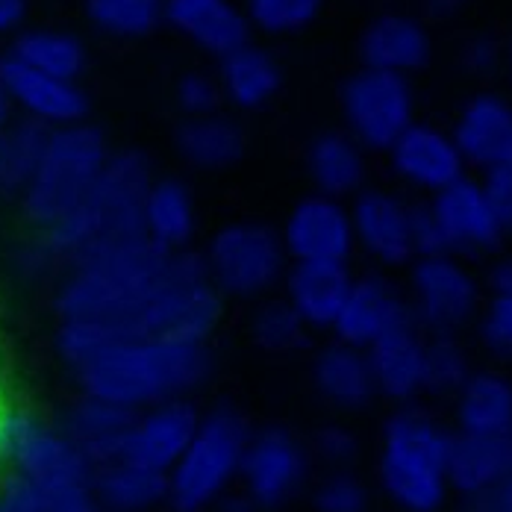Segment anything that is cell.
Returning a JSON list of instances; mask_svg holds the SVG:
<instances>
[{"label": "cell", "mask_w": 512, "mask_h": 512, "mask_svg": "<svg viewBox=\"0 0 512 512\" xmlns=\"http://www.w3.org/2000/svg\"><path fill=\"white\" fill-rule=\"evenodd\" d=\"M460 62L468 74L489 77L498 68H504V45L489 33H477L460 48Z\"/></svg>", "instance_id": "cell-44"}, {"label": "cell", "mask_w": 512, "mask_h": 512, "mask_svg": "<svg viewBox=\"0 0 512 512\" xmlns=\"http://www.w3.org/2000/svg\"><path fill=\"white\" fill-rule=\"evenodd\" d=\"M512 477V433L465 436L454 433L451 489L462 501L486 495Z\"/></svg>", "instance_id": "cell-27"}, {"label": "cell", "mask_w": 512, "mask_h": 512, "mask_svg": "<svg viewBox=\"0 0 512 512\" xmlns=\"http://www.w3.org/2000/svg\"><path fill=\"white\" fill-rule=\"evenodd\" d=\"M136 415H139L136 410H127L106 398L80 392V398H74L65 407L56 427L83 451V457L92 468H101V465L130 457L127 445H130V430L136 424Z\"/></svg>", "instance_id": "cell-17"}, {"label": "cell", "mask_w": 512, "mask_h": 512, "mask_svg": "<svg viewBox=\"0 0 512 512\" xmlns=\"http://www.w3.org/2000/svg\"><path fill=\"white\" fill-rule=\"evenodd\" d=\"M465 3H468V0H424V9H427L433 18H451V15L460 12Z\"/></svg>", "instance_id": "cell-51"}, {"label": "cell", "mask_w": 512, "mask_h": 512, "mask_svg": "<svg viewBox=\"0 0 512 512\" xmlns=\"http://www.w3.org/2000/svg\"><path fill=\"white\" fill-rule=\"evenodd\" d=\"M504 68H507V77H510L512 86V36L504 42Z\"/></svg>", "instance_id": "cell-53"}, {"label": "cell", "mask_w": 512, "mask_h": 512, "mask_svg": "<svg viewBox=\"0 0 512 512\" xmlns=\"http://www.w3.org/2000/svg\"><path fill=\"white\" fill-rule=\"evenodd\" d=\"M12 271H15V277H21L27 283H42L51 274L62 271V262H59V256L53 254L51 242L45 239V233L36 230V236H30L27 242H21L12 251Z\"/></svg>", "instance_id": "cell-42"}, {"label": "cell", "mask_w": 512, "mask_h": 512, "mask_svg": "<svg viewBox=\"0 0 512 512\" xmlns=\"http://www.w3.org/2000/svg\"><path fill=\"white\" fill-rule=\"evenodd\" d=\"M209 512H265L248 492H227L224 498H218Z\"/></svg>", "instance_id": "cell-49"}, {"label": "cell", "mask_w": 512, "mask_h": 512, "mask_svg": "<svg viewBox=\"0 0 512 512\" xmlns=\"http://www.w3.org/2000/svg\"><path fill=\"white\" fill-rule=\"evenodd\" d=\"M480 342L495 357L512 359V295H492L480 315Z\"/></svg>", "instance_id": "cell-43"}, {"label": "cell", "mask_w": 512, "mask_h": 512, "mask_svg": "<svg viewBox=\"0 0 512 512\" xmlns=\"http://www.w3.org/2000/svg\"><path fill=\"white\" fill-rule=\"evenodd\" d=\"M504 165H507V168L512 171V151H510V156H507V162H504Z\"/></svg>", "instance_id": "cell-54"}, {"label": "cell", "mask_w": 512, "mask_h": 512, "mask_svg": "<svg viewBox=\"0 0 512 512\" xmlns=\"http://www.w3.org/2000/svg\"><path fill=\"white\" fill-rule=\"evenodd\" d=\"M430 209L436 212V218L445 230L451 254H492L507 239V233L501 230L492 204L483 192V183L471 180L468 174L457 183H451L448 189L430 195Z\"/></svg>", "instance_id": "cell-15"}, {"label": "cell", "mask_w": 512, "mask_h": 512, "mask_svg": "<svg viewBox=\"0 0 512 512\" xmlns=\"http://www.w3.org/2000/svg\"><path fill=\"white\" fill-rule=\"evenodd\" d=\"M454 433L433 415L401 404L380 433L377 483L401 512H439L451 489Z\"/></svg>", "instance_id": "cell-3"}, {"label": "cell", "mask_w": 512, "mask_h": 512, "mask_svg": "<svg viewBox=\"0 0 512 512\" xmlns=\"http://www.w3.org/2000/svg\"><path fill=\"white\" fill-rule=\"evenodd\" d=\"M165 24L215 59L245 48L254 33L245 6L233 0H165Z\"/></svg>", "instance_id": "cell-18"}, {"label": "cell", "mask_w": 512, "mask_h": 512, "mask_svg": "<svg viewBox=\"0 0 512 512\" xmlns=\"http://www.w3.org/2000/svg\"><path fill=\"white\" fill-rule=\"evenodd\" d=\"M86 18L112 39H145L165 24V0H86Z\"/></svg>", "instance_id": "cell-35"}, {"label": "cell", "mask_w": 512, "mask_h": 512, "mask_svg": "<svg viewBox=\"0 0 512 512\" xmlns=\"http://www.w3.org/2000/svg\"><path fill=\"white\" fill-rule=\"evenodd\" d=\"M365 148L348 130H324L307 148V174L315 192L330 198H354L365 189L368 159Z\"/></svg>", "instance_id": "cell-26"}, {"label": "cell", "mask_w": 512, "mask_h": 512, "mask_svg": "<svg viewBox=\"0 0 512 512\" xmlns=\"http://www.w3.org/2000/svg\"><path fill=\"white\" fill-rule=\"evenodd\" d=\"M280 233L292 262H348L357 251L351 204L321 192L292 206Z\"/></svg>", "instance_id": "cell-11"}, {"label": "cell", "mask_w": 512, "mask_h": 512, "mask_svg": "<svg viewBox=\"0 0 512 512\" xmlns=\"http://www.w3.org/2000/svg\"><path fill=\"white\" fill-rule=\"evenodd\" d=\"M457 433L465 436H498L512 433V380L498 371H471L454 395Z\"/></svg>", "instance_id": "cell-30"}, {"label": "cell", "mask_w": 512, "mask_h": 512, "mask_svg": "<svg viewBox=\"0 0 512 512\" xmlns=\"http://www.w3.org/2000/svg\"><path fill=\"white\" fill-rule=\"evenodd\" d=\"M462 512H512V477L486 495L468 498Z\"/></svg>", "instance_id": "cell-47"}, {"label": "cell", "mask_w": 512, "mask_h": 512, "mask_svg": "<svg viewBox=\"0 0 512 512\" xmlns=\"http://www.w3.org/2000/svg\"><path fill=\"white\" fill-rule=\"evenodd\" d=\"M412 245H415V256L451 254L445 230L430 204H412Z\"/></svg>", "instance_id": "cell-45"}, {"label": "cell", "mask_w": 512, "mask_h": 512, "mask_svg": "<svg viewBox=\"0 0 512 512\" xmlns=\"http://www.w3.org/2000/svg\"><path fill=\"white\" fill-rule=\"evenodd\" d=\"M309 324L295 312V307L286 298H271L262 301L251 318V336L256 348L274 357H286L301 351L309 342Z\"/></svg>", "instance_id": "cell-36"}, {"label": "cell", "mask_w": 512, "mask_h": 512, "mask_svg": "<svg viewBox=\"0 0 512 512\" xmlns=\"http://www.w3.org/2000/svg\"><path fill=\"white\" fill-rule=\"evenodd\" d=\"M451 133L471 168L504 165L512 151V103L495 92H480L462 106Z\"/></svg>", "instance_id": "cell-23"}, {"label": "cell", "mask_w": 512, "mask_h": 512, "mask_svg": "<svg viewBox=\"0 0 512 512\" xmlns=\"http://www.w3.org/2000/svg\"><path fill=\"white\" fill-rule=\"evenodd\" d=\"M404 324H415L410 298L389 277L365 274L354 280L345 309L333 324V336L357 348H371L383 333Z\"/></svg>", "instance_id": "cell-16"}, {"label": "cell", "mask_w": 512, "mask_h": 512, "mask_svg": "<svg viewBox=\"0 0 512 512\" xmlns=\"http://www.w3.org/2000/svg\"><path fill=\"white\" fill-rule=\"evenodd\" d=\"M224 101L218 74L206 71H186L177 86H174V103L183 112V118H198V115H212Z\"/></svg>", "instance_id": "cell-40"}, {"label": "cell", "mask_w": 512, "mask_h": 512, "mask_svg": "<svg viewBox=\"0 0 512 512\" xmlns=\"http://www.w3.org/2000/svg\"><path fill=\"white\" fill-rule=\"evenodd\" d=\"M156 168L139 148L112 151L92 192L45 233L62 271L145 236V201Z\"/></svg>", "instance_id": "cell-1"}, {"label": "cell", "mask_w": 512, "mask_h": 512, "mask_svg": "<svg viewBox=\"0 0 512 512\" xmlns=\"http://www.w3.org/2000/svg\"><path fill=\"white\" fill-rule=\"evenodd\" d=\"M198 230V206L186 180L156 177L145 201V236L165 251H189Z\"/></svg>", "instance_id": "cell-31"}, {"label": "cell", "mask_w": 512, "mask_h": 512, "mask_svg": "<svg viewBox=\"0 0 512 512\" xmlns=\"http://www.w3.org/2000/svg\"><path fill=\"white\" fill-rule=\"evenodd\" d=\"M348 262H292L283 277V298L309 324V330H333L354 289Z\"/></svg>", "instance_id": "cell-20"}, {"label": "cell", "mask_w": 512, "mask_h": 512, "mask_svg": "<svg viewBox=\"0 0 512 512\" xmlns=\"http://www.w3.org/2000/svg\"><path fill=\"white\" fill-rule=\"evenodd\" d=\"M324 0H245V12L254 30L265 36H295L304 33L321 15Z\"/></svg>", "instance_id": "cell-38"}, {"label": "cell", "mask_w": 512, "mask_h": 512, "mask_svg": "<svg viewBox=\"0 0 512 512\" xmlns=\"http://www.w3.org/2000/svg\"><path fill=\"white\" fill-rule=\"evenodd\" d=\"M9 118H12V101H9L6 86H3V80H0V130L9 124Z\"/></svg>", "instance_id": "cell-52"}, {"label": "cell", "mask_w": 512, "mask_h": 512, "mask_svg": "<svg viewBox=\"0 0 512 512\" xmlns=\"http://www.w3.org/2000/svg\"><path fill=\"white\" fill-rule=\"evenodd\" d=\"M357 248L383 268H404L415 259L412 245V204L401 195L365 186L351 198Z\"/></svg>", "instance_id": "cell-12"}, {"label": "cell", "mask_w": 512, "mask_h": 512, "mask_svg": "<svg viewBox=\"0 0 512 512\" xmlns=\"http://www.w3.org/2000/svg\"><path fill=\"white\" fill-rule=\"evenodd\" d=\"M218 83L224 101L233 109L256 112L277 98L283 86V68L265 48L248 42L245 48L218 59Z\"/></svg>", "instance_id": "cell-29"}, {"label": "cell", "mask_w": 512, "mask_h": 512, "mask_svg": "<svg viewBox=\"0 0 512 512\" xmlns=\"http://www.w3.org/2000/svg\"><path fill=\"white\" fill-rule=\"evenodd\" d=\"M433 56V39L427 27L404 12H386L365 24L359 36V62L365 68L415 74Z\"/></svg>", "instance_id": "cell-21"}, {"label": "cell", "mask_w": 512, "mask_h": 512, "mask_svg": "<svg viewBox=\"0 0 512 512\" xmlns=\"http://www.w3.org/2000/svg\"><path fill=\"white\" fill-rule=\"evenodd\" d=\"M212 374L206 345L177 339H130L74 371L80 392L106 398L127 410H148L165 401L189 398Z\"/></svg>", "instance_id": "cell-2"}, {"label": "cell", "mask_w": 512, "mask_h": 512, "mask_svg": "<svg viewBox=\"0 0 512 512\" xmlns=\"http://www.w3.org/2000/svg\"><path fill=\"white\" fill-rule=\"evenodd\" d=\"M312 386L315 392L336 410L342 412H362L371 407L374 398H380L377 392V380L368 362V351L333 339L330 345H324L309 368Z\"/></svg>", "instance_id": "cell-22"}, {"label": "cell", "mask_w": 512, "mask_h": 512, "mask_svg": "<svg viewBox=\"0 0 512 512\" xmlns=\"http://www.w3.org/2000/svg\"><path fill=\"white\" fill-rule=\"evenodd\" d=\"M407 298L424 336H457L480 312V283L457 254L415 256Z\"/></svg>", "instance_id": "cell-8"}, {"label": "cell", "mask_w": 512, "mask_h": 512, "mask_svg": "<svg viewBox=\"0 0 512 512\" xmlns=\"http://www.w3.org/2000/svg\"><path fill=\"white\" fill-rule=\"evenodd\" d=\"M112 156L101 127L89 121L53 127L39 171L18 201L36 230L59 224L74 206L92 192Z\"/></svg>", "instance_id": "cell-5"}, {"label": "cell", "mask_w": 512, "mask_h": 512, "mask_svg": "<svg viewBox=\"0 0 512 512\" xmlns=\"http://www.w3.org/2000/svg\"><path fill=\"white\" fill-rule=\"evenodd\" d=\"M309 504L315 512H365L371 495L354 468H327V474L312 486Z\"/></svg>", "instance_id": "cell-39"}, {"label": "cell", "mask_w": 512, "mask_h": 512, "mask_svg": "<svg viewBox=\"0 0 512 512\" xmlns=\"http://www.w3.org/2000/svg\"><path fill=\"white\" fill-rule=\"evenodd\" d=\"M174 151L195 171H230L245 159L248 136L233 115L218 109L212 115L183 118L174 130Z\"/></svg>", "instance_id": "cell-25"}, {"label": "cell", "mask_w": 512, "mask_h": 512, "mask_svg": "<svg viewBox=\"0 0 512 512\" xmlns=\"http://www.w3.org/2000/svg\"><path fill=\"white\" fill-rule=\"evenodd\" d=\"M254 430L233 404L201 415L186 454L168 471V507L174 512H209L242 474V460Z\"/></svg>", "instance_id": "cell-4"}, {"label": "cell", "mask_w": 512, "mask_h": 512, "mask_svg": "<svg viewBox=\"0 0 512 512\" xmlns=\"http://www.w3.org/2000/svg\"><path fill=\"white\" fill-rule=\"evenodd\" d=\"M27 18V0H0V36L12 33Z\"/></svg>", "instance_id": "cell-48"}, {"label": "cell", "mask_w": 512, "mask_h": 512, "mask_svg": "<svg viewBox=\"0 0 512 512\" xmlns=\"http://www.w3.org/2000/svg\"><path fill=\"white\" fill-rule=\"evenodd\" d=\"M489 289L492 295H512V256L498 259L489 271Z\"/></svg>", "instance_id": "cell-50"}, {"label": "cell", "mask_w": 512, "mask_h": 512, "mask_svg": "<svg viewBox=\"0 0 512 512\" xmlns=\"http://www.w3.org/2000/svg\"><path fill=\"white\" fill-rule=\"evenodd\" d=\"M9 53L33 68H42L56 77H68V80H80L86 71V48L74 33L65 30H51V27H36V30H24Z\"/></svg>", "instance_id": "cell-34"}, {"label": "cell", "mask_w": 512, "mask_h": 512, "mask_svg": "<svg viewBox=\"0 0 512 512\" xmlns=\"http://www.w3.org/2000/svg\"><path fill=\"white\" fill-rule=\"evenodd\" d=\"M312 457L327 468H354L359 460V436L345 424H324L309 445Z\"/></svg>", "instance_id": "cell-41"}, {"label": "cell", "mask_w": 512, "mask_h": 512, "mask_svg": "<svg viewBox=\"0 0 512 512\" xmlns=\"http://www.w3.org/2000/svg\"><path fill=\"white\" fill-rule=\"evenodd\" d=\"M0 512H109L92 492V483L42 486L27 474L6 468L0 474Z\"/></svg>", "instance_id": "cell-33"}, {"label": "cell", "mask_w": 512, "mask_h": 512, "mask_svg": "<svg viewBox=\"0 0 512 512\" xmlns=\"http://www.w3.org/2000/svg\"><path fill=\"white\" fill-rule=\"evenodd\" d=\"M345 130L365 151H389L415 121V89L407 74L359 68L339 92Z\"/></svg>", "instance_id": "cell-7"}, {"label": "cell", "mask_w": 512, "mask_h": 512, "mask_svg": "<svg viewBox=\"0 0 512 512\" xmlns=\"http://www.w3.org/2000/svg\"><path fill=\"white\" fill-rule=\"evenodd\" d=\"M389 165L401 183L415 192L436 195L465 177V156L454 142V133H445L433 124L412 121L386 151Z\"/></svg>", "instance_id": "cell-14"}, {"label": "cell", "mask_w": 512, "mask_h": 512, "mask_svg": "<svg viewBox=\"0 0 512 512\" xmlns=\"http://www.w3.org/2000/svg\"><path fill=\"white\" fill-rule=\"evenodd\" d=\"M365 351L380 398H389L395 404H412L418 395H424L427 336L421 333L418 324H404L383 333Z\"/></svg>", "instance_id": "cell-24"}, {"label": "cell", "mask_w": 512, "mask_h": 512, "mask_svg": "<svg viewBox=\"0 0 512 512\" xmlns=\"http://www.w3.org/2000/svg\"><path fill=\"white\" fill-rule=\"evenodd\" d=\"M201 415L204 412L198 410L189 398L165 401V404L142 410L130 430L127 454L133 460L168 474L177 465V460L186 454L189 442L195 439Z\"/></svg>", "instance_id": "cell-19"}, {"label": "cell", "mask_w": 512, "mask_h": 512, "mask_svg": "<svg viewBox=\"0 0 512 512\" xmlns=\"http://www.w3.org/2000/svg\"><path fill=\"white\" fill-rule=\"evenodd\" d=\"M312 451L289 427L268 424L254 430L242 460V492H248L265 512L289 507L304 495L312 474Z\"/></svg>", "instance_id": "cell-10"}, {"label": "cell", "mask_w": 512, "mask_h": 512, "mask_svg": "<svg viewBox=\"0 0 512 512\" xmlns=\"http://www.w3.org/2000/svg\"><path fill=\"white\" fill-rule=\"evenodd\" d=\"M92 492L109 512H151L168 504V474L124 457L92 468Z\"/></svg>", "instance_id": "cell-28"}, {"label": "cell", "mask_w": 512, "mask_h": 512, "mask_svg": "<svg viewBox=\"0 0 512 512\" xmlns=\"http://www.w3.org/2000/svg\"><path fill=\"white\" fill-rule=\"evenodd\" d=\"M51 127L18 115L0 130V201H21L33 183L42 154L48 148Z\"/></svg>", "instance_id": "cell-32"}, {"label": "cell", "mask_w": 512, "mask_h": 512, "mask_svg": "<svg viewBox=\"0 0 512 512\" xmlns=\"http://www.w3.org/2000/svg\"><path fill=\"white\" fill-rule=\"evenodd\" d=\"M206 274L224 301H256L283 283L292 259L283 233L262 221H233L212 233L204 251Z\"/></svg>", "instance_id": "cell-6"}, {"label": "cell", "mask_w": 512, "mask_h": 512, "mask_svg": "<svg viewBox=\"0 0 512 512\" xmlns=\"http://www.w3.org/2000/svg\"><path fill=\"white\" fill-rule=\"evenodd\" d=\"M483 192L492 204V212L501 224V230L512 236V171L507 165H495L483 171Z\"/></svg>", "instance_id": "cell-46"}, {"label": "cell", "mask_w": 512, "mask_h": 512, "mask_svg": "<svg viewBox=\"0 0 512 512\" xmlns=\"http://www.w3.org/2000/svg\"><path fill=\"white\" fill-rule=\"evenodd\" d=\"M471 377V362L457 336H427L424 357V392L457 395Z\"/></svg>", "instance_id": "cell-37"}, {"label": "cell", "mask_w": 512, "mask_h": 512, "mask_svg": "<svg viewBox=\"0 0 512 512\" xmlns=\"http://www.w3.org/2000/svg\"><path fill=\"white\" fill-rule=\"evenodd\" d=\"M0 80L6 86V95L21 115L36 118L48 127H65L86 121L89 115V95L77 80L56 77L42 68H33L12 53L0 59Z\"/></svg>", "instance_id": "cell-13"}, {"label": "cell", "mask_w": 512, "mask_h": 512, "mask_svg": "<svg viewBox=\"0 0 512 512\" xmlns=\"http://www.w3.org/2000/svg\"><path fill=\"white\" fill-rule=\"evenodd\" d=\"M0 465L27 474L42 486L92 483L83 451L56 427L30 412H0Z\"/></svg>", "instance_id": "cell-9"}]
</instances>
